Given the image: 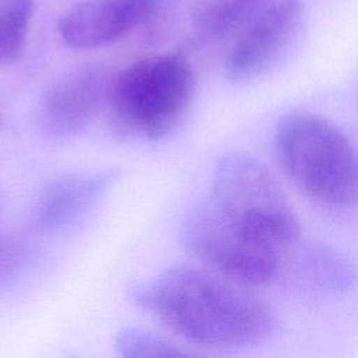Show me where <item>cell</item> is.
<instances>
[{"label": "cell", "instance_id": "obj_14", "mask_svg": "<svg viewBox=\"0 0 358 358\" xmlns=\"http://www.w3.org/2000/svg\"><path fill=\"white\" fill-rule=\"evenodd\" d=\"M28 252L17 236L0 234V287L10 285L18 280L25 268Z\"/></svg>", "mask_w": 358, "mask_h": 358}, {"label": "cell", "instance_id": "obj_4", "mask_svg": "<svg viewBox=\"0 0 358 358\" xmlns=\"http://www.w3.org/2000/svg\"><path fill=\"white\" fill-rule=\"evenodd\" d=\"M196 91L189 62L173 53L138 59L109 84L108 105L116 129L127 136L158 140L185 119Z\"/></svg>", "mask_w": 358, "mask_h": 358}, {"label": "cell", "instance_id": "obj_3", "mask_svg": "<svg viewBox=\"0 0 358 358\" xmlns=\"http://www.w3.org/2000/svg\"><path fill=\"white\" fill-rule=\"evenodd\" d=\"M274 148L289 179L316 203H357L358 154L333 122L310 112L285 113L274 129Z\"/></svg>", "mask_w": 358, "mask_h": 358}, {"label": "cell", "instance_id": "obj_1", "mask_svg": "<svg viewBox=\"0 0 358 358\" xmlns=\"http://www.w3.org/2000/svg\"><path fill=\"white\" fill-rule=\"evenodd\" d=\"M208 268L172 266L133 291L134 302L172 333L208 348H241L267 338L275 326L270 306Z\"/></svg>", "mask_w": 358, "mask_h": 358}, {"label": "cell", "instance_id": "obj_11", "mask_svg": "<svg viewBox=\"0 0 358 358\" xmlns=\"http://www.w3.org/2000/svg\"><path fill=\"white\" fill-rule=\"evenodd\" d=\"M302 264L308 278L324 291H345L355 281V268L347 255L324 243L312 245L303 255Z\"/></svg>", "mask_w": 358, "mask_h": 358}, {"label": "cell", "instance_id": "obj_10", "mask_svg": "<svg viewBox=\"0 0 358 358\" xmlns=\"http://www.w3.org/2000/svg\"><path fill=\"white\" fill-rule=\"evenodd\" d=\"M273 0H206L194 14V25L207 38L218 39L241 31Z\"/></svg>", "mask_w": 358, "mask_h": 358}, {"label": "cell", "instance_id": "obj_13", "mask_svg": "<svg viewBox=\"0 0 358 358\" xmlns=\"http://www.w3.org/2000/svg\"><path fill=\"white\" fill-rule=\"evenodd\" d=\"M115 348L124 358H178L193 355L169 340L138 327H126L116 334Z\"/></svg>", "mask_w": 358, "mask_h": 358}, {"label": "cell", "instance_id": "obj_9", "mask_svg": "<svg viewBox=\"0 0 358 358\" xmlns=\"http://www.w3.org/2000/svg\"><path fill=\"white\" fill-rule=\"evenodd\" d=\"M110 179L109 173H67L52 179L35 200V227L52 232L71 224L96 201Z\"/></svg>", "mask_w": 358, "mask_h": 358}, {"label": "cell", "instance_id": "obj_8", "mask_svg": "<svg viewBox=\"0 0 358 358\" xmlns=\"http://www.w3.org/2000/svg\"><path fill=\"white\" fill-rule=\"evenodd\" d=\"M109 84L99 67H83L66 74L39 101L42 129L57 138L81 133L106 101Z\"/></svg>", "mask_w": 358, "mask_h": 358}, {"label": "cell", "instance_id": "obj_2", "mask_svg": "<svg viewBox=\"0 0 358 358\" xmlns=\"http://www.w3.org/2000/svg\"><path fill=\"white\" fill-rule=\"evenodd\" d=\"M210 203L239 238L280 259L299 238L298 218L280 182L249 152L231 151L217 162Z\"/></svg>", "mask_w": 358, "mask_h": 358}, {"label": "cell", "instance_id": "obj_7", "mask_svg": "<svg viewBox=\"0 0 358 358\" xmlns=\"http://www.w3.org/2000/svg\"><path fill=\"white\" fill-rule=\"evenodd\" d=\"M158 14L151 0H87L60 18L57 32L73 49H98L123 39Z\"/></svg>", "mask_w": 358, "mask_h": 358}, {"label": "cell", "instance_id": "obj_5", "mask_svg": "<svg viewBox=\"0 0 358 358\" xmlns=\"http://www.w3.org/2000/svg\"><path fill=\"white\" fill-rule=\"evenodd\" d=\"M182 241L203 267L245 287L273 281L281 266L280 257L239 238L210 201L187 215Z\"/></svg>", "mask_w": 358, "mask_h": 358}, {"label": "cell", "instance_id": "obj_6", "mask_svg": "<svg viewBox=\"0 0 358 358\" xmlns=\"http://www.w3.org/2000/svg\"><path fill=\"white\" fill-rule=\"evenodd\" d=\"M303 7L299 0L268 4L239 32L225 59L231 80L249 81L267 71L299 31Z\"/></svg>", "mask_w": 358, "mask_h": 358}, {"label": "cell", "instance_id": "obj_12", "mask_svg": "<svg viewBox=\"0 0 358 358\" xmlns=\"http://www.w3.org/2000/svg\"><path fill=\"white\" fill-rule=\"evenodd\" d=\"M34 0H0V66L20 59L32 17Z\"/></svg>", "mask_w": 358, "mask_h": 358}]
</instances>
